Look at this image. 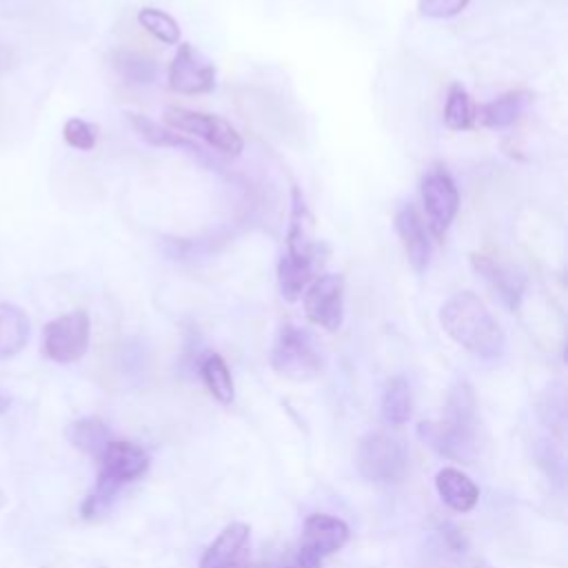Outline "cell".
<instances>
[{"instance_id":"obj_1","label":"cell","mask_w":568,"mask_h":568,"mask_svg":"<svg viewBox=\"0 0 568 568\" xmlns=\"http://www.w3.org/2000/svg\"><path fill=\"white\" fill-rule=\"evenodd\" d=\"M317 244L313 240V215L300 186L291 189V213L286 251L277 262V291L286 302H297L317 275Z\"/></svg>"},{"instance_id":"obj_2","label":"cell","mask_w":568,"mask_h":568,"mask_svg":"<svg viewBox=\"0 0 568 568\" xmlns=\"http://www.w3.org/2000/svg\"><path fill=\"white\" fill-rule=\"evenodd\" d=\"M444 333L479 357H495L504 348V333L488 306L473 291L453 293L439 308Z\"/></svg>"},{"instance_id":"obj_3","label":"cell","mask_w":568,"mask_h":568,"mask_svg":"<svg viewBox=\"0 0 568 568\" xmlns=\"http://www.w3.org/2000/svg\"><path fill=\"white\" fill-rule=\"evenodd\" d=\"M475 408L473 386L466 379H459L448 393L444 417L439 422H422L419 437L450 459H468L475 450Z\"/></svg>"},{"instance_id":"obj_4","label":"cell","mask_w":568,"mask_h":568,"mask_svg":"<svg viewBox=\"0 0 568 568\" xmlns=\"http://www.w3.org/2000/svg\"><path fill=\"white\" fill-rule=\"evenodd\" d=\"M151 464V455L135 442L109 439L98 457V477L93 490L84 497L80 513L82 517H95L102 513L120 493L122 486L140 479Z\"/></svg>"},{"instance_id":"obj_5","label":"cell","mask_w":568,"mask_h":568,"mask_svg":"<svg viewBox=\"0 0 568 568\" xmlns=\"http://www.w3.org/2000/svg\"><path fill=\"white\" fill-rule=\"evenodd\" d=\"M268 362L277 375L293 382H308L322 371V357L311 333L291 322H284L277 328Z\"/></svg>"},{"instance_id":"obj_6","label":"cell","mask_w":568,"mask_h":568,"mask_svg":"<svg viewBox=\"0 0 568 568\" xmlns=\"http://www.w3.org/2000/svg\"><path fill=\"white\" fill-rule=\"evenodd\" d=\"M355 464L364 479L388 486L404 479L408 470V453L397 437L384 430H368L357 442Z\"/></svg>"},{"instance_id":"obj_7","label":"cell","mask_w":568,"mask_h":568,"mask_svg":"<svg viewBox=\"0 0 568 568\" xmlns=\"http://www.w3.org/2000/svg\"><path fill=\"white\" fill-rule=\"evenodd\" d=\"M351 537V530L344 519L313 513L306 517L302 528V539L295 555L288 559L295 568H322V561L342 550Z\"/></svg>"},{"instance_id":"obj_8","label":"cell","mask_w":568,"mask_h":568,"mask_svg":"<svg viewBox=\"0 0 568 568\" xmlns=\"http://www.w3.org/2000/svg\"><path fill=\"white\" fill-rule=\"evenodd\" d=\"M164 122L173 131H182L186 135L204 140L209 146L217 149L226 155H240L244 149V140L237 133V129L213 113H202L184 106H166L164 109Z\"/></svg>"},{"instance_id":"obj_9","label":"cell","mask_w":568,"mask_h":568,"mask_svg":"<svg viewBox=\"0 0 568 568\" xmlns=\"http://www.w3.org/2000/svg\"><path fill=\"white\" fill-rule=\"evenodd\" d=\"M91 337V320L84 311L64 313L42 328V355L55 364H73L78 362L87 348Z\"/></svg>"},{"instance_id":"obj_10","label":"cell","mask_w":568,"mask_h":568,"mask_svg":"<svg viewBox=\"0 0 568 568\" xmlns=\"http://www.w3.org/2000/svg\"><path fill=\"white\" fill-rule=\"evenodd\" d=\"M419 195L426 213V226L435 237H442L459 211V191L453 175L444 166H433L422 178Z\"/></svg>"},{"instance_id":"obj_11","label":"cell","mask_w":568,"mask_h":568,"mask_svg":"<svg viewBox=\"0 0 568 568\" xmlns=\"http://www.w3.org/2000/svg\"><path fill=\"white\" fill-rule=\"evenodd\" d=\"M306 317L324 331H337L344 322V277L339 273L315 275L302 293Z\"/></svg>"},{"instance_id":"obj_12","label":"cell","mask_w":568,"mask_h":568,"mask_svg":"<svg viewBox=\"0 0 568 568\" xmlns=\"http://www.w3.org/2000/svg\"><path fill=\"white\" fill-rule=\"evenodd\" d=\"M169 87L184 95L209 93L215 87V67L197 47L182 42L169 64Z\"/></svg>"},{"instance_id":"obj_13","label":"cell","mask_w":568,"mask_h":568,"mask_svg":"<svg viewBox=\"0 0 568 568\" xmlns=\"http://www.w3.org/2000/svg\"><path fill=\"white\" fill-rule=\"evenodd\" d=\"M251 566V526L233 521L222 528L204 550L197 568H248Z\"/></svg>"},{"instance_id":"obj_14","label":"cell","mask_w":568,"mask_h":568,"mask_svg":"<svg viewBox=\"0 0 568 568\" xmlns=\"http://www.w3.org/2000/svg\"><path fill=\"white\" fill-rule=\"evenodd\" d=\"M395 231L404 246L406 260L415 273H424L430 262V235L419 211L408 202L395 211Z\"/></svg>"},{"instance_id":"obj_15","label":"cell","mask_w":568,"mask_h":568,"mask_svg":"<svg viewBox=\"0 0 568 568\" xmlns=\"http://www.w3.org/2000/svg\"><path fill=\"white\" fill-rule=\"evenodd\" d=\"M532 102V93L524 91V89H515V91H506L499 98L475 106V122H479L486 129H508L513 126L530 106Z\"/></svg>"},{"instance_id":"obj_16","label":"cell","mask_w":568,"mask_h":568,"mask_svg":"<svg viewBox=\"0 0 568 568\" xmlns=\"http://www.w3.org/2000/svg\"><path fill=\"white\" fill-rule=\"evenodd\" d=\"M473 266L479 275H484L490 286L499 293V297L510 306L517 308L526 288V280L519 271H515L508 264L497 262L495 257L488 255H473Z\"/></svg>"},{"instance_id":"obj_17","label":"cell","mask_w":568,"mask_h":568,"mask_svg":"<svg viewBox=\"0 0 568 568\" xmlns=\"http://www.w3.org/2000/svg\"><path fill=\"white\" fill-rule=\"evenodd\" d=\"M435 488L442 501L457 513L473 510L479 499L477 484L466 473L453 466H446L435 475Z\"/></svg>"},{"instance_id":"obj_18","label":"cell","mask_w":568,"mask_h":568,"mask_svg":"<svg viewBox=\"0 0 568 568\" xmlns=\"http://www.w3.org/2000/svg\"><path fill=\"white\" fill-rule=\"evenodd\" d=\"M29 342V317L27 313L11 304L0 302V359L18 355Z\"/></svg>"},{"instance_id":"obj_19","label":"cell","mask_w":568,"mask_h":568,"mask_svg":"<svg viewBox=\"0 0 568 568\" xmlns=\"http://www.w3.org/2000/svg\"><path fill=\"white\" fill-rule=\"evenodd\" d=\"M379 413H382V422L393 428H399L410 419L413 395H410V386L404 377H393L384 386Z\"/></svg>"},{"instance_id":"obj_20","label":"cell","mask_w":568,"mask_h":568,"mask_svg":"<svg viewBox=\"0 0 568 568\" xmlns=\"http://www.w3.org/2000/svg\"><path fill=\"white\" fill-rule=\"evenodd\" d=\"M200 375L206 386V390L220 402V404H231L235 397V386L231 371L224 362L222 355L217 353H206L200 362Z\"/></svg>"},{"instance_id":"obj_21","label":"cell","mask_w":568,"mask_h":568,"mask_svg":"<svg viewBox=\"0 0 568 568\" xmlns=\"http://www.w3.org/2000/svg\"><path fill=\"white\" fill-rule=\"evenodd\" d=\"M67 437L75 448H80L82 453H87L95 459L100 457V453L104 450V446L111 439L106 424L98 417H82V419L73 422L67 428Z\"/></svg>"},{"instance_id":"obj_22","label":"cell","mask_w":568,"mask_h":568,"mask_svg":"<svg viewBox=\"0 0 568 568\" xmlns=\"http://www.w3.org/2000/svg\"><path fill=\"white\" fill-rule=\"evenodd\" d=\"M126 118H129L133 131H135L144 142H149V144H153V146H162V149H166V146H182V149H191V151H195V153L200 151L189 138L180 135L178 131H173V129H169V126L158 124L155 120H151V118H146V115H142V113H126Z\"/></svg>"},{"instance_id":"obj_23","label":"cell","mask_w":568,"mask_h":568,"mask_svg":"<svg viewBox=\"0 0 568 568\" xmlns=\"http://www.w3.org/2000/svg\"><path fill=\"white\" fill-rule=\"evenodd\" d=\"M444 124L453 131H468L475 126V104L462 84H450L444 104Z\"/></svg>"},{"instance_id":"obj_24","label":"cell","mask_w":568,"mask_h":568,"mask_svg":"<svg viewBox=\"0 0 568 568\" xmlns=\"http://www.w3.org/2000/svg\"><path fill=\"white\" fill-rule=\"evenodd\" d=\"M113 69L124 82L151 84L158 78V67L149 55L133 51H118L113 55Z\"/></svg>"},{"instance_id":"obj_25","label":"cell","mask_w":568,"mask_h":568,"mask_svg":"<svg viewBox=\"0 0 568 568\" xmlns=\"http://www.w3.org/2000/svg\"><path fill=\"white\" fill-rule=\"evenodd\" d=\"M138 22L160 42L164 44H178L180 42V24L162 9L144 7L138 13Z\"/></svg>"},{"instance_id":"obj_26","label":"cell","mask_w":568,"mask_h":568,"mask_svg":"<svg viewBox=\"0 0 568 568\" xmlns=\"http://www.w3.org/2000/svg\"><path fill=\"white\" fill-rule=\"evenodd\" d=\"M62 138L69 146L78 151H93L98 142V126L82 118H69L62 126Z\"/></svg>"},{"instance_id":"obj_27","label":"cell","mask_w":568,"mask_h":568,"mask_svg":"<svg viewBox=\"0 0 568 568\" xmlns=\"http://www.w3.org/2000/svg\"><path fill=\"white\" fill-rule=\"evenodd\" d=\"M470 0H417V13L430 20H446L459 16Z\"/></svg>"},{"instance_id":"obj_28","label":"cell","mask_w":568,"mask_h":568,"mask_svg":"<svg viewBox=\"0 0 568 568\" xmlns=\"http://www.w3.org/2000/svg\"><path fill=\"white\" fill-rule=\"evenodd\" d=\"M248 568H284V564H257V566H248Z\"/></svg>"},{"instance_id":"obj_29","label":"cell","mask_w":568,"mask_h":568,"mask_svg":"<svg viewBox=\"0 0 568 568\" xmlns=\"http://www.w3.org/2000/svg\"><path fill=\"white\" fill-rule=\"evenodd\" d=\"M7 406H9V397H7V395L0 390V413H2Z\"/></svg>"},{"instance_id":"obj_30","label":"cell","mask_w":568,"mask_h":568,"mask_svg":"<svg viewBox=\"0 0 568 568\" xmlns=\"http://www.w3.org/2000/svg\"><path fill=\"white\" fill-rule=\"evenodd\" d=\"M4 504H7V495L0 490V508H4Z\"/></svg>"}]
</instances>
